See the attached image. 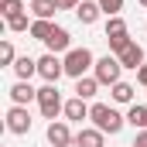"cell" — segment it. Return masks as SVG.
<instances>
[{
	"label": "cell",
	"instance_id": "cell-1",
	"mask_svg": "<svg viewBox=\"0 0 147 147\" xmlns=\"http://www.w3.org/2000/svg\"><path fill=\"white\" fill-rule=\"evenodd\" d=\"M89 120H92V127L103 130V134H120L123 123H127V116H120V113L113 110V106H106V103H92V106H89Z\"/></svg>",
	"mask_w": 147,
	"mask_h": 147
},
{
	"label": "cell",
	"instance_id": "cell-2",
	"mask_svg": "<svg viewBox=\"0 0 147 147\" xmlns=\"http://www.w3.org/2000/svg\"><path fill=\"white\" fill-rule=\"evenodd\" d=\"M38 110L45 120H55L58 113H65V103H62V96H58V86L55 82H45L41 89H38Z\"/></svg>",
	"mask_w": 147,
	"mask_h": 147
},
{
	"label": "cell",
	"instance_id": "cell-3",
	"mask_svg": "<svg viewBox=\"0 0 147 147\" xmlns=\"http://www.w3.org/2000/svg\"><path fill=\"white\" fill-rule=\"evenodd\" d=\"M62 62H65V75H72V79H82V75L96 65V58H92L89 48H72V51H65Z\"/></svg>",
	"mask_w": 147,
	"mask_h": 147
},
{
	"label": "cell",
	"instance_id": "cell-4",
	"mask_svg": "<svg viewBox=\"0 0 147 147\" xmlns=\"http://www.w3.org/2000/svg\"><path fill=\"white\" fill-rule=\"evenodd\" d=\"M120 72H123V65H120L116 55H103V58H96V65H92V75L99 79V86H116V82H120Z\"/></svg>",
	"mask_w": 147,
	"mask_h": 147
},
{
	"label": "cell",
	"instance_id": "cell-5",
	"mask_svg": "<svg viewBox=\"0 0 147 147\" xmlns=\"http://www.w3.org/2000/svg\"><path fill=\"white\" fill-rule=\"evenodd\" d=\"M38 75H41L45 82H55V86H58V79L65 75V62H62L58 55H51V51H48V55H41V58H38Z\"/></svg>",
	"mask_w": 147,
	"mask_h": 147
},
{
	"label": "cell",
	"instance_id": "cell-6",
	"mask_svg": "<svg viewBox=\"0 0 147 147\" xmlns=\"http://www.w3.org/2000/svg\"><path fill=\"white\" fill-rule=\"evenodd\" d=\"M7 130L17 134V137H24L31 130V113H28V106H10L7 110Z\"/></svg>",
	"mask_w": 147,
	"mask_h": 147
},
{
	"label": "cell",
	"instance_id": "cell-7",
	"mask_svg": "<svg viewBox=\"0 0 147 147\" xmlns=\"http://www.w3.org/2000/svg\"><path fill=\"white\" fill-rule=\"evenodd\" d=\"M45 134H48V144H51V147H69V144H75V137H72V130H69L65 120H51Z\"/></svg>",
	"mask_w": 147,
	"mask_h": 147
},
{
	"label": "cell",
	"instance_id": "cell-8",
	"mask_svg": "<svg viewBox=\"0 0 147 147\" xmlns=\"http://www.w3.org/2000/svg\"><path fill=\"white\" fill-rule=\"evenodd\" d=\"M45 48H48L51 55H58V51H72V34H69L65 28L55 24V31H51V38L45 41Z\"/></svg>",
	"mask_w": 147,
	"mask_h": 147
},
{
	"label": "cell",
	"instance_id": "cell-9",
	"mask_svg": "<svg viewBox=\"0 0 147 147\" xmlns=\"http://www.w3.org/2000/svg\"><path fill=\"white\" fill-rule=\"evenodd\" d=\"M116 58H120V65H123V69H134V72H137V69L144 65V48L134 41V45H127V48H123Z\"/></svg>",
	"mask_w": 147,
	"mask_h": 147
},
{
	"label": "cell",
	"instance_id": "cell-10",
	"mask_svg": "<svg viewBox=\"0 0 147 147\" xmlns=\"http://www.w3.org/2000/svg\"><path fill=\"white\" fill-rule=\"evenodd\" d=\"M99 14H103L99 0H82V3L75 7V17H79L82 24H96V21H99Z\"/></svg>",
	"mask_w": 147,
	"mask_h": 147
},
{
	"label": "cell",
	"instance_id": "cell-11",
	"mask_svg": "<svg viewBox=\"0 0 147 147\" xmlns=\"http://www.w3.org/2000/svg\"><path fill=\"white\" fill-rule=\"evenodd\" d=\"M10 99H14V106H28L38 99V89H31V82H17V86H10Z\"/></svg>",
	"mask_w": 147,
	"mask_h": 147
},
{
	"label": "cell",
	"instance_id": "cell-12",
	"mask_svg": "<svg viewBox=\"0 0 147 147\" xmlns=\"http://www.w3.org/2000/svg\"><path fill=\"white\" fill-rule=\"evenodd\" d=\"M10 69H14V75H17L21 82H31V75H38V62H34V58H28V55H21Z\"/></svg>",
	"mask_w": 147,
	"mask_h": 147
},
{
	"label": "cell",
	"instance_id": "cell-13",
	"mask_svg": "<svg viewBox=\"0 0 147 147\" xmlns=\"http://www.w3.org/2000/svg\"><path fill=\"white\" fill-rule=\"evenodd\" d=\"M99 92V79L96 75H82V79H75V96L79 99H92Z\"/></svg>",
	"mask_w": 147,
	"mask_h": 147
},
{
	"label": "cell",
	"instance_id": "cell-14",
	"mask_svg": "<svg viewBox=\"0 0 147 147\" xmlns=\"http://www.w3.org/2000/svg\"><path fill=\"white\" fill-rule=\"evenodd\" d=\"M103 137H106L103 130H96V127L89 130V127H86V130L75 134V147H103Z\"/></svg>",
	"mask_w": 147,
	"mask_h": 147
},
{
	"label": "cell",
	"instance_id": "cell-15",
	"mask_svg": "<svg viewBox=\"0 0 147 147\" xmlns=\"http://www.w3.org/2000/svg\"><path fill=\"white\" fill-rule=\"evenodd\" d=\"M65 116H69V120H89V103L79 99V96H72V99L65 103Z\"/></svg>",
	"mask_w": 147,
	"mask_h": 147
},
{
	"label": "cell",
	"instance_id": "cell-16",
	"mask_svg": "<svg viewBox=\"0 0 147 147\" xmlns=\"http://www.w3.org/2000/svg\"><path fill=\"white\" fill-rule=\"evenodd\" d=\"M31 10H34L38 21H51L55 10H58V3H55V0H31Z\"/></svg>",
	"mask_w": 147,
	"mask_h": 147
},
{
	"label": "cell",
	"instance_id": "cell-17",
	"mask_svg": "<svg viewBox=\"0 0 147 147\" xmlns=\"http://www.w3.org/2000/svg\"><path fill=\"white\" fill-rule=\"evenodd\" d=\"M127 123H130V127H137V130H144V127H147V106L130 103V110H127Z\"/></svg>",
	"mask_w": 147,
	"mask_h": 147
},
{
	"label": "cell",
	"instance_id": "cell-18",
	"mask_svg": "<svg viewBox=\"0 0 147 147\" xmlns=\"http://www.w3.org/2000/svg\"><path fill=\"white\" fill-rule=\"evenodd\" d=\"M113 92V103H134V86H130V82H123V79H120V82H116V86H110Z\"/></svg>",
	"mask_w": 147,
	"mask_h": 147
},
{
	"label": "cell",
	"instance_id": "cell-19",
	"mask_svg": "<svg viewBox=\"0 0 147 147\" xmlns=\"http://www.w3.org/2000/svg\"><path fill=\"white\" fill-rule=\"evenodd\" d=\"M51 31H55L51 21H31V38H34V41H48Z\"/></svg>",
	"mask_w": 147,
	"mask_h": 147
},
{
	"label": "cell",
	"instance_id": "cell-20",
	"mask_svg": "<svg viewBox=\"0 0 147 147\" xmlns=\"http://www.w3.org/2000/svg\"><path fill=\"white\" fill-rule=\"evenodd\" d=\"M7 28L10 31H31V21H28V14H14V17H7Z\"/></svg>",
	"mask_w": 147,
	"mask_h": 147
},
{
	"label": "cell",
	"instance_id": "cell-21",
	"mask_svg": "<svg viewBox=\"0 0 147 147\" xmlns=\"http://www.w3.org/2000/svg\"><path fill=\"white\" fill-rule=\"evenodd\" d=\"M106 41H110V51H113V55H120V51H123L127 45H134L130 31H127V34H116V38H106Z\"/></svg>",
	"mask_w": 147,
	"mask_h": 147
},
{
	"label": "cell",
	"instance_id": "cell-22",
	"mask_svg": "<svg viewBox=\"0 0 147 147\" xmlns=\"http://www.w3.org/2000/svg\"><path fill=\"white\" fill-rule=\"evenodd\" d=\"M116 34H127V21L123 17H110L106 21V38H116Z\"/></svg>",
	"mask_w": 147,
	"mask_h": 147
},
{
	"label": "cell",
	"instance_id": "cell-23",
	"mask_svg": "<svg viewBox=\"0 0 147 147\" xmlns=\"http://www.w3.org/2000/svg\"><path fill=\"white\" fill-rule=\"evenodd\" d=\"M99 7H103V14H106V17H120L123 0H99Z\"/></svg>",
	"mask_w": 147,
	"mask_h": 147
},
{
	"label": "cell",
	"instance_id": "cell-24",
	"mask_svg": "<svg viewBox=\"0 0 147 147\" xmlns=\"http://www.w3.org/2000/svg\"><path fill=\"white\" fill-rule=\"evenodd\" d=\"M14 62H17L14 45H10V41H3V45H0V65H14Z\"/></svg>",
	"mask_w": 147,
	"mask_h": 147
},
{
	"label": "cell",
	"instance_id": "cell-25",
	"mask_svg": "<svg viewBox=\"0 0 147 147\" xmlns=\"http://www.w3.org/2000/svg\"><path fill=\"white\" fill-rule=\"evenodd\" d=\"M14 14H24V3L21 0H3V17H14Z\"/></svg>",
	"mask_w": 147,
	"mask_h": 147
},
{
	"label": "cell",
	"instance_id": "cell-26",
	"mask_svg": "<svg viewBox=\"0 0 147 147\" xmlns=\"http://www.w3.org/2000/svg\"><path fill=\"white\" fill-rule=\"evenodd\" d=\"M55 3H58V10H75L82 0H55Z\"/></svg>",
	"mask_w": 147,
	"mask_h": 147
},
{
	"label": "cell",
	"instance_id": "cell-27",
	"mask_svg": "<svg viewBox=\"0 0 147 147\" xmlns=\"http://www.w3.org/2000/svg\"><path fill=\"white\" fill-rule=\"evenodd\" d=\"M134 147H147V130H137V137H134Z\"/></svg>",
	"mask_w": 147,
	"mask_h": 147
},
{
	"label": "cell",
	"instance_id": "cell-28",
	"mask_svg": "<svg viewBox=\"0 0 147 147\" xmlns=\"http://www.w3.org/2000/svg\"><path fill=\"white\" fill-rule=\"evenodd\" d=\"M137 82H140V86H144V89H147V62H144V65H140V69H137Z\"/></svg>",
	"mask_w": 147,
	"mask_h": 147
},
{
	"label": "cell",
	"instance_id": "cell-29",
	"mask_svg": "<svg viewBox=\"0 0 147 147\" xmlns=\"http://www.w3.org/2000/svg\"><path fill=\"white\" fill-rule=\"evenodd\" d=\"M137 3H140V7H147V0H137Z\"/></svg>",
	"mask_w": 147,
	"mask_h": 147
},
{
	"label": "cell",
	"instance_id": "cell-30",
	"mask_svg": "<svg viewBox=\"0 0 147 147\" xmlns=\"http://www.w3.org/2000/svg\"><path fill=\"white\" fill-rule=\"evenodd\" d=\"M144 28H147V24H144Z\"/></svg>",
	"mask_w": 147,
	"mask_h": 147
},
{
	"label": "cell",
	"instance_id": "cell-31",
	"mask_svg": "<svg viewBox=\"0 0 147 147\" xmlns=\"http://www.w3.org/2000/svg\"><path fill=\"white\" fill-rule=\"evenodd\" d=\"M130 147H134V144H130Z\"/></svg>",
	"mask_w": 147,
	"mask_h": 147
},
{
	"label": "cell",
	"instance_id": "cell-32",
	"mask_svg": "<svg viewBox=\"0 0 147 147\" xmlns=\"http://www.w3.org/2000/svg\"><path fill=\"white\" fill-rule=\"evenodd\" d=\"M144 130H147V127H144Z\"/></svg>",
	"mask_w": 147,
	"mask_h": 147
}]
</instances>
